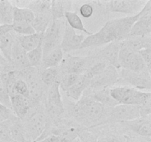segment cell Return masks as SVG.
<instances>
[{
	"label": "cell",
	"instance_id": "cell-1",
	"mask_svg": "<svg viewBox=\"0 0 151 142\" xmlns=\"http://www.w3.org/2000/svg\"><path fill=\"white\" fill-rule=\"evenodd\" d=\"M139 18V13L134 16L110 19L97 32L85 37L81 49L100 47L112 41H122L129 36L131 30Z\"/></svg>",
	"mask_w": 151,
	"mask_h": 142
},
{
	"label": "cell",
	"instance_id": "cell-2",
	"mask_svg": "<svg viewBox=\"0 0 151 142\" xmlns=\"http://www.w3.org/2000/svg\"><path fill=\"white\" fill-rule=\"evenodd\" d=\"M107 109L95 101L89 93L84 92L82 97L71 107L70 114L74 121L85 128H94L104 125Z\"/></svg>",
	"mask_w": 151,
	"mask_h": 142
},
{
	"label": "cell",
	"instance_id": "cell-3",
	"mask_svg": "<svg viewBox=\"0 0 151 142\" xmlns=\"http://www.w3.org/2000/svg\"><path fill=\"white\" fill-rule=\"evenodd\" d=\"M21 121L27 141H36L44 133L47 124L45 109L41 104L33 106L26 118Z\"/></svg>",
	"mask_w": 151,
	"mask_h": 142
},
{
	"label": "cell",
	"instance_id": "cell-4",
	"mask_svg": "<svg viewBox=\"0 0 151 142\" xmlns=\"http://www.w3.org/2000/svg\"><path fill=\"white\" fill-rule=\"evenodd\" d=\"M110 94L118 104L142 106L151 104L150 92L141 91L126 85L110 88Z\"/></svg>",
	"mask_w": 151,
	"mask_h": 142
},
{
	"label": "cell",
	"instance_id": "cell-5",
	"mask_svg": "<svg viewBox=\"0 0 151 142\" xmlns=\"http://www.w3.org/2000/svg\"><path fill=\"white\" fill-rule=\"evenodd\" d=\"M45 101L44 109L47 116L53 120L61 118L65 112V108L60 93L59 80L47 89Z\"/></svg>",
	"mask_w": 151,
	"mask_h": 142
},
{
	"label": "cell",
	"instance_id": "cell-6",
	"mask_svg": "<svg viewBox=\"0 0 151 142\" xmlns=\"http://www.w3.org/2000/svg\"><path fill=\"white\" fill-rule=\"evenodd\" d=\"M66 20L64 19L52 20L43 34V56L55 48L60 47Z\"/></svg>",
	"mask_w": 151,
	"mask_h": 142
},
{
	"label": "cell",
	"instance_id": "cell-7",
	"mask_svg": "<svg viewBox=\"0 0 151 142\" xmlns=\"http://www.w3.org/2000/svg\"><path fill=\"white\" fill-rule=\"evenodd\" d=\"M118 73H119L118 83L122 81L137 90L150 92L151 73L147 70L140 72H134L127 70L119 69Z\"/></svg>",
	"mask_w": 151,
	"mask_h": 142
},
{
	"label": "cell",
	"instance_id": "cell-8",
	"mask_svg": "<svg viewBox=\"0 0 151 142\" xmlns=\"http://www.w3.org/2000/svg\"><path fill=\"white\" fill-rule=\"evenodd\" d=\"M141 116L139 106L134 105L117 104L108 108L105 124H119L124 121L134 120Z\"/></svg>",
	"mask_w": 151,
	"mask_h": 142
},
{
	"label": "cell",
	"instance_id": "cell-9",
	"mask_svg": "<svg viewBox=\"0 0 151 142\" xmlns=\"http://www.w3.org/2000/svg\"><path fill=\"white\" fill-rule=\"evenodd\" d=\"M145 3L146 1L142 0H113L101 1L102 7L106 13H119L130 16H134L139 13Z\"/></svg>",
	"mask_w": 151,
	"mask_h": 142
},
{
	"label": "cell",
	"instance_id": "cell-10",
	"mask_svg": "<svg viewBox=\"0 0 151 142\" xmlns=\"http://www.w3.org/2000/svg\"><path fill=\"white\" fill-rule=\"evenodd\" d=\"M119 69L127 70L134 72H140L147 70L139 52L131 50L123 44V43L119 50Z\"/></svg>",
	"mask_w": 151,
	"mask_h": 142
},
{
	"label": "cell",
	"instance_id": "cell-11",
	"mask_svg": "<svg viewBox=\"0 0 151 142\" xmlns=\"http://www.w3.org/2000/svg\"><path fill=\"white\" fill-rule=\"evenodd\" d=\"M88 62L89 56H80L68 54L66 58H63L58 66L59 75L69 73L81 75L86 70Z\"/></svg>",
	"mask_w": 151,
	"mask_h": 142
},
{
	"label": "cell",
	"instance_id": "cell-12",
	"mask_svg": "<svg viewBox=\"0 0 151 142\" xmlns=\"http://www.w3.org/2000/svg\"><path fill=\"white\" fill-rule=\"evenodd\" d=\"M119 81L118 70L111 65H109L104 71L96 75L90 81L89 86L86 89L89 92L96 91L103 88H111Z\"/></svg>",
	"mask_w": 151,
	"mask_h": 142
},
{
	"label": "cell",
	"instance_id": "cell-13",
	"mask_svg": "<svg viewBox=\"0 0 151 142\" xmlns=\"http://www.w3.org/2000/svg\"><path fill=\"white\" fill-rule=\"evenodd\" d=\"M151 34V0L146 1L139 13V18L133 25L129 36H145Z\"/></svg>",
	"mask_w": 151,
	"mask_h": 142
},
{
	"label": "cell",
	"instance_id": "cell-14",
	"mask_svg": "<svg viewBox=\"0 0 151 142\" xmlns=\"http://www.w3.org/2000/svg\"><path fill=\"white\" fill-rule=\"evenodd\" d=\"M125 131L131 132L137 135L151 138V115L140 116L131 121L119 123Z\"/></svg>",
	"mask_w": 151,
	"mask_h": 142
},
{
	"label": "cell",
	"instance_id": "cell-15",
	"mask_svg": "<svg viewBox=\"0 0 151 142\" xmlns=\"http://www.w3.org/2000/svg\"><path fill=\"white\" fill-rule=\"evenodd\" d=\"M122 41H112L98 49L93 54L99 59L107 62L116 69H119V53L122 47Z\"/></svg>",
	"mask_w": 151,
	"mask_h": 142
},
{
	"label": "cell",
	"instance_id": "cell-16",
	"mask_svg": "<svg viewBox=\"0 0 151 142\" xmlns=\"http://www.w3.org/2000/svg\"><path fill=\"white\" fill-rule=\"evenodd\" d=\"M84 38V35L77 33L75 30L71 28L66 22L63 38L60 43V48L63 54L80 50Z\"/></svg>",
	"mask_w": 151,
	"mask_h": 142
},
{
	"label": "cell",
	"instance_id": "cell-17",
	"mask_svg": "<svg viewBox=\"0 0 151 142\" xmlns=\"http://www.w3.org/2000/svg\"><path fill=\"white\" fill-rule=\"evenodd\" d=\"M10 98L12 111L16 118L22 121L26 118L32 107V103L28 98L21 95H13Z\"/></svg>",
	"mask_w": 151,
	"mask_h": 142
},
{
	"label": "cell",
	"instance_id": "cell-18",
	"mask_svg": "<svg viewBox=\"0 0 151 142\" xmlns=\"http://www.w3.org/2000/svg\"><path fill=\"white\" fill-rule=\"evenodd\" d=\"M10 65L13 67V69L16 70H21L22 69L30 67L28 62L27 52L19 44L17 38H16V41L12 48Z\"/></svg>",
	"mask_w": 151,
	"mask_h": 142
},
{
	"label": "cell",
	"instance_id": "cell-19",
	"mask_svg": "<svg viewBox=\"0 0 151 142\" xmlns=\"http://www.w3.org/2000/svg\"><path fill=\"white\" fill-rule=\"evenodd\" d=\"M90 81L91 80L86 76L85 73L80 75L79 78L75 83V84L64 92L66 93V96L69 99L75 101V102L78 101L82 97L86 90L88 87Z\"/></svg>",
	"mask_w": 151,
	"mask_h": 142
},
{
	"label": "cell",
	"instance_id": "cell-20",
	"mask_svg": "<svg viewBox=\"0 0 151 142\" xmlns=\"http://www.w3.org/2000/svg\"><path fill=\"white\" fill-rule=\"evenodd\" d=\"M63 58V53L60 47L49 52L43 56L40 71L50 67H58Z\"/></svg>",
	"mask_w": 151,
	"mask_h": 142
},
{
	"label": "cell",
	"instance_id": "cell-21",
	"mask_svg": "<svg viewBox=\"0 0 151 142\" xmlns=\"http://www.w3.org/2000/svg\"><path fill=\"white\" fill-rule=\"evenodd\" d=\"M86 91L89 93L93 99L103 105L105 108H112L118 104L117 102L111 96L110 88H103L93 92H89L87 90H86Z\"/></svg>",
	"mask_w": 151,
	"mask_h": 142
},
{
	"label": "cell",
	"instance_id": "cell-22",
	"mask_svg": "<svg viewBox=\"0 0 151 142\" xmlns=\"http://www.w3.org/2000/svg\"><path fill=\"white\" fill-rule=\"evenodd\" d=\"M16 38V34L13 31L0 35V51L2 57L10 64V56L13 46Z\"/></svg>",
	"mask_w": 151,
	"mask_h": 142
},
{
	"label": "cell",
	"instance_id": "cell-23",
	"mask_svg": "<svg viewBox=\"0 0 151 142\" xmlns=\"http://www.w3.org/2000/svg\"><path fill=\"white\" fill-rule=\"evenodd\" d=\"M72 1H60L54 0L51 1V12L53 20L64 19V15L66 12L72 11Z\"/></svg>",
	"mask_w": 151,
	"mask_h": 142
},
{
	"label": "cell",
	"instance_id": "cell-24",
	"mask_svg": "<svg viewBox=\"0 0 151 142\" xmlns=\"http://www.w3.org/2000/svg\"><path fill=\"white\" fill-rule=\"evenodd\" d=\"M123 44L134 51L139 52L145 48L151 47V36H129L122 41Z\"/></svg>",
	"mask_w": 151,
	"mask_h": 142
},
{
	"label": "cell",
	"instance_id": "cell-25",
	"mask_svg": "<svg viewBox=\"0 0 151 142\" xmlns=\"http://www.w3.org/2000/svg\"><path fill=\"white\" fill-rule=\"evenodd\" d=\"M43 34L44 33H37L27 36H19L16 34V38L19 44L27 53L35 49L40 44V42L42 41Z\"/></svg>",
	"mask_w": 151,
	"mask_h": 142
},
{
	"label": "cell",
	"instance_id": "cell-26",
	"mask_svg": "<svg viewBox=\"0 0 151 142\" xmlns=\"http://www.w3.org/2000/svg\"><path fill=\"white\" fill-rule=\"evenodd\" d=\"M52 20L51 12L47 13H36L34 14V19L31 25L35 33H44Z\"/></svg>",
	"mask_w": 151,
	"mask_h": 142
},
{
	"label": "cell",
	"instance_id": "cell-27",
	"mask_svg": "<svg viewBox=\"0 0 151 142\" xmlns=\"http://www.w3.org/2000/svg\"><path fill=\"white\" fill-rule=\"evenodd\" d=\"M64 19L66 20V22L68 24L71 28L73 30H77L81 31L86 33V35L89 36L91 35L92 33L90 32L89 30L85 28L82 19L80 17L79 15L76 13V12L73 11H69L66 12L64 15Z\"/></svg>",
	"mask_w": 151,
	"mask_h": 142
},
{
	"label": "cell",
	"instance_id": "cell-28",
	"mask_svg": "<svg viewBox=\"0 0 151 142\" xmlns=\"http://www.w3.org/2000/svg\"><path fill=\"white\" fill-rule=\"evenodd\" d=\"M13 4L7 0L0 1V24L12 25Z\"/></svg>",
	"mask_w": 151,
	"mask_h": 142
},
{
	"label": "cell",
	"instance_id": "cell-29",
	"mask_svg": "<svg viewBox=\"0 0 151 142\" xmlns=\"http://www.w3.org/2000/svg\"><path fill=\"white\" fill-rule=\"evenodd\" d=\"M40 78L43 84L47 87H50L55 81L59 80V71L58 67H50L40 71Z\"/></svg>",
	"mask_w": 151,
	"mask_h": 142
},
{
	"label": "cell",
	"instance_id": "cell-30",
	"mask_svg": "<svg viewBox=\"0 0 151 142\" xmlns=\"http://www.w3.org/2000/svg\"><path fill=\"white\" fill-rule=\"evenodd\" d=\"M10 136L14 142H28L25 138L22 121L18 118L11 121Z\"/></svg>",
	"mask_w": 151,
	"mask_h": 142
},
{
	"label": "cell",
	"instance_id": "cell-31",
	"mask_svg": "<svg viewBox=\"0 0 151 142\" xmlns=\"http://www.w3.org/2000/svg\"><path fill=\"white\" fill-rule=\"evenodd\" d=\"M28 62H29L30 67L38 68L40 70L41 62L43 59V48H42V41L40 44L33 50L27 53Z\"/></svg>",
	"mask_w": 151,
	"mask_h": 142
},
{
	"label": "cell",
	"instance_id": "cell-32",
	"mask_svg": "<svg viewBox=\"0 0 151 142\" xmlns=\"http://www.w3.org/2000/svg\"><path fill=\"white\" fill-rule=\"evenodd\" d=\"M25 7L32 10L34 14L50 13L51 1L37 0V1H27Z\"/></svg>",
	"mask_w": 151,
	"mask_h": 142
},
{
	"label": "cell",
	"instance_id": "cell-33",
	"mask_svg": "<svg viewBox=\"0 0 151 142\" xmlns=\"http://www.w3.org/2000/svg\"><path fill=\"white\" fill-rule=\"evenodd\" d=\"M12 28H13V32L19 36L31 35L35 33L31 24L26 22H13Z\"/></svg>",
	"mask_w": 151,
	"mask_h": 142
},
{
	"label": "cell",
	"instance_id": "cell-34",
	"mask_svg": "<svg viewBox=\"0 0 151 142\" xmlns=\"http://www.w3.org/2000/svg\"><path fill=\"white\" fill-rule=\"evenodd\" d=\"M80 75L78 74L69 73L63 74L59 75V82H60V89L63 92L66 91L69 88H70L72 85L75 84L77 80L79 78Z\"/></svg>",
	"mask_w": 151,
	"mask_h": 142
},
{
	"label": "cell",
	"instance_id": "cell-35",
	"mask_svg": "<svg viewBox=\"0 0 151 142\" xmlns=\"http://www.w3.org/2000/svg\"><path fill=\"white\" fill-rule=\"evenodd\" d=\"M13 95H21L24 97H29V90L25 81L22 79H19L14 83L11 90L9 92V96Z\"/></svg>",
	"mask_w": 151,
	"mask_h": 142
},
{
	"label": "cell",
	"instance_id": "cell-36",
	"mask_svg": "<svg viewBox=\"0 0 151 142\" xmlns=\"http://www.w3.org/2000/svg\"><path fill=\"white\" fill-rule=\"evenodd\" d=\"M10 120L0 122V142H14L10 136Z\"/></svg>",
	"mask_w": 151,
	"mask_h": 142
},
{
	"label": "cell",
	"instance_id": "cell-37",
	"mask_svg": "<svg viewBox=\"0 0 151 142\" xmlns=\"http://www.w3.org/2000/svg\"><path fill=\"white\" fill-rule=\"evenodd\" d=\"M94 12V7L92 1L84 3L79 8V13L83 18L89 19L93 16Z\"/></svg>",
	"mask_w": 151,
	"mask_h": 142
},
{
	"label": "cell",
	"instance_id": "cell-38",
	"mask_svg": "<svg viewBox=\"0 0 151 142\" xmlns=\"http://www.w3.org/2000/svg\"><path fill=\"white\" fill-rule=\"evenodd\" d=\"M0 104L11 109L10 96L7 88L1 80H0Z\"/></svg>",
	"mask_w": 151,
	"mask_h": 142
},
{
	"label": "cell",
	"instance_id": "cell-39",
	"mask_svg": "<svg viewBox=\"0 0 151 142\" xmlns=\"http://www.w3.org/2000/svg\"><path fill=\"white\" fill-rule=\"evenodd\" d=\"M125 142H151V138H145L137 135L131 132L125 131L123 134Z\"/></svg>",
	"mask_w": 151,
	"mask_h": 142
},
{
	"label": "cell",
	"instance_id": "cell-40",
	"mask_svg": "<svg viewBox=\"0 0 151 142\" xmlns=\"http://www.w3.org/2000/svg\"><path fill=\"white\" fill-rule=\"evenodd\" d=\"M139 53L141 56L147 70L151 73V47L142 49L139 51Z\"/></svg>",
	"mask_w": 151,
	"mask_h": 142
},
{
	"label": "cell",
	"instance_id": "cell-41",
	"mask_svg": "<svg viewBox=\"0 0 151 142\" xmlns=\"http://www.w3.org/2000/svg\"><path fill=\"white\" fill-rule=\"evenodd\" d=\"M0 118L2 121H6V120L12 121L16 118V116L14 115L12 109L0 104Z\"/></svg>",
	"mask_w": 151,
	"mask_h": 142
},
{
	"label": "cell",
	"instance_id": "cell-42",
	"mask_svg": "<svg viewBox=\"0 0 151 142\" xmlns=\"http://www.w3.org/2000/svg\"><path fill=\"white\" fill-rule=\"evenodd\" d=\"M20 8L24 20L29 24L32 23V20L34 19V13H32V10L27 8V7H20Z\"/></svg>",
	"mask_w": 151,
	"mask_h": 142
},
{
	"label": "cell",
	"instance_id": "cell-43",
	"mask_svg": "<svg viewBox=\"0 0 151 142\" xmlns=\"http://www.w3.org/2000/svg\"><path fill=\"white\" fill-rule=\"evenodd\" d=\"M108 142H125L123 135L116 134L114 133H107Z\"/></svg>",
	"mask_w": 151,
	"mask_h": 142
},
{
	"label": "cell",
	"instance_id": "cell-44",
	"mask_svg": "<svg viewBox=\"0 0 151 142\" xmlns=\"http://www.w3.org/2000/svg\"><path fill=\"white\" fill-rule=\"evenodd\" d=\"M54 142H59V138L58 137V139H57V140H56L55 141H54Z\"/></svg>",
	"mask_w": 151,
	"mask_h": 142
},
{
	"label": "cell",
	"instance_id": "cell-45",
	"mask_svg": "<svg viewBox=\"0 0 151 142\" xmlns=\"http://www.w3.org/2000/svg\"><path fill=\"white\" fill-rule=\"evenodd\" d=\"M0 58H3V57H2V56H1V53H0Z\"/></svg>",
	"mask_w": 151,
	"mask_h": 142
},
{
	"label": "cell",
	"instance_id": "cell-46",
	"mask_svg": "<svg viewBox=\"0 0 151 142\" xmlns=\"http://www.w3.org/2000/svg\"><path fill=\"white\" fill-rule=\"evenodd\" d=\"M1 121H2V120L1 119V118H0V122H1Z\"/></svg>",
	"mask_w": 151,
	"mask_h": 142
}]
</instances>
